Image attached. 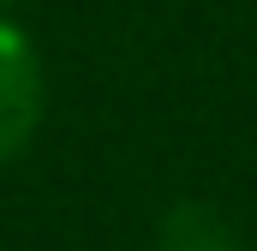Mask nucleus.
Returning a JSON list of instances; mask_svg holds the SVG:
<instances>
[{"instance_id": "1", "label": "nucleus", "mask_w": 257, "mask_h": 251, "mask_svg": "<svg viewBox=\"0 0 257 251\" xmlns=\"http://www.w3.org/2000/svg\"><path fill=\"white\" fill-rule=\"evenodd\" d=\"M48 114V72L36 54V36L0 12V168H12Z\"/></svg>"}, {"instance_id": "2", "label": "nucleus", "mask_w": 257, "mask_h": 251, "mask_svg": "<svg viewBox=\"0 0 257 251\" xmlns=\"http://www.w3.org/2000/svg\"><path fill=\"white\" fill-rule=\"evenodd\" d=\"M156 251H239V233L209 203H174L156 227Z\"/></svg>"}, {"instance_id": "3", "label": "nucleus", "mask_w": 257, "mask_h": 251, "mask_svg": "<svg viewBox=\"0 0 257 251\" xmlns=\"http://www.w3.org/2000/svg\"><path fill=\"white\" fill-rule=\"evenodd\" d=\"M6 6H18V0H0V12H6Z\"/></svg>"}]
</instances>
